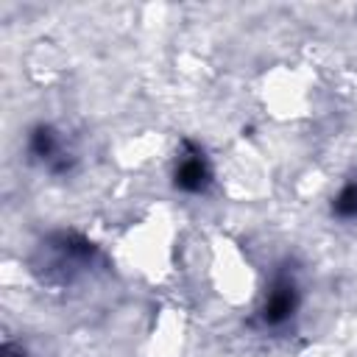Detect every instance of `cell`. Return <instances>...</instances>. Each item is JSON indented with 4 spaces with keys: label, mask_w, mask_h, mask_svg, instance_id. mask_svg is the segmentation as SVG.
<instances>
[{
    "label": "cell",
    "mask_w": 357,
    "mask_h": 357,
    "mask_svg": "<svg viewBox=\"0 0 357 357\" xmlns=\"http://www.w3.org/2000/svg\"><path fill=\"white\" fill-rule=\"evenodd\" d=\"M25 148H28L31 159L39 162L45 170H50L53 176H64V173H70L73 165H75V156L67 151L64 137H61L53 126H47V123H39V126H33V128L28 131Z\"/></svg>",
    "instance_id": "obj_3"
},
{
    "label": "cell",
    "mask_w": 357,
    "mask_h": 357,
    "mask_svg": "<svg viewBox=\"0 0 357 357\" xmlns=\"http://www.w3.org/2000/svg\"><path fill=\"white\" fill-rule=\"evenodd\" d=\"M0 357H31V351H28L22 343H11V340H6V343L0 346Z\"/></svg>",
    "instance_id": "obj_6"
},
{
    "label": "cell",
    "mask_w": 357,
    "mask_h": 357,
    "mask_svg": "<svg viewBox=\"0 0 357 357\" xmlns=\"http://www.w3.org/2000/svg\"><path fill=\"white\" fill-rule=\"evenodd\" d=\"M332 215H337L340 220H354L357 218V178L346 181L337 195L332 198Z\"/></svg>",
    "instance_id": "obj_5"
},
{
    "label": "cell",
    "mask_w": 357,
    "mask_h": 357,
    "mask_svg": "<svg viewBox=\"0 0 357 357\" xmlns=\"http://www.w3.org/2000/svg\"><path fill=\"white\" fill-rule=\"evenodd\" d=\"M212 165L204 153V148H198L195 142L184 139L181 142V151L176 156V167H173V184L176 190L181 192H190V195H201L212 187Z\"/></svg>",
    "instance_id": "obj_4"
},
{
    "label": "cell",
    "mask_w": 357,
    "mask_h": 357,
    "mask_svg": "<svg viewBox=\"0 0 357 357\" xmlns=\"http://www.w3.org/2000/svg\"><path fill=\"white\" fill-rule=\"evenodd\" d=\"M98 265H100L98 245L78 231L47 234L31 257V271L47 287H70L84 276H89Z\"/></svg>",
    "instance_id": "obj_1"
},
{
    "label": "cell",
    "mask_w": 357,
    "mask_h": 357,
    "mask_svg": "<svg viewBox=\"0 0 357 357\" xmlns=\"http://www.w3.org/2000/svg\"><path fill=\"white\" fill-rule=\"evenodd\" d=\"M298 304H301V287L296 271L293 265H279L265 287V298L257 310V321L265 329H282L293 321Z\"/></svg>",
    "instance_id": "obj_2"
}]
</instances>
